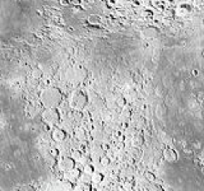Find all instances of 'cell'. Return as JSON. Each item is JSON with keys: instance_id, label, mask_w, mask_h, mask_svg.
Wrapping results in <instances>:
<instances>
[{"instance_id": "cell-12", "label": "cell", "mask_w": 204, "mask_h": 191, "mask_svg": "<svg viewBox=\"0 0 204 191\" xmlns=\"http://www.w3.org/2000/svg\"><path fill=\"white\" fill-rule=\"evenodd\" d=\"M202 55H203V56H204V51H203V54H202Z\"/></svg>"}, {"instance_id": "cell-9", "label": "cell", "mask_w": 204, "mask_h": 191, "mask_svg": "<svg viewBox=\"0 0 204 191\" xmlns=\"http://www.w3.org/2000/svg\"><path fill=\"white\" fill-rule=\"evenodd\" d=\"M94 181H96V182H98V181H101L102 180V176H101V175H94Z\"/></svg>"}, {"instance_id": "cell-3", "label": "cell", "mask_w": 204, "mask_h": 191, "mask_svg": "<svg viewBox=\"0 0 204 191\" xmlns=\"http://www.w3.org/2000/svg\"><path fill=\"white\" fill-rule=\"evenodd\" d=\"M163 158L170 163H174L177 161V153H176V150L172 149V148H166V149L163 150Z\"/></svg>"}, {"instance_id": "cell-1", "label": "cell", "mask_w": 204, "mask_h": 191, "mask_svg": "<svg viewBox=\"0 0 204 191\" xmlns=\"http://www.w3.org/2000/svg\"><path fill=\"white\" fill-rule=\"evenodd\" d=\"M60 101H61V94L56 88H47L41 94V102L47 108H55L60 103Z\"/></svg>"}, {"instance_id": "cell-8", "label": "cell", "mask_w": 204, "mask_h": 191, "mask_svg": "<svg viewBox=\"0 0 204 191\" xmlns=\"http://www.w3.org/2000/svg\"><path fill=\"white\" fill-rule=\"evenodd\" d=\"M146 178L148 181H151V182H153L154 180H156V177H154L153 173H151V172H148V173H146Z\"/></svg>"}, {"instance_id": "cell-6", "label": "cell", "mask_w": 204, "mask_h": 191, "mask_svg": "<svg viewBox=\"0 0 204 191\" xmlns=\"http://www.w3.org/2000/svg\"><path fill=\"white\" fill-rule=\"evenodd\" d=\"M73 164H74V162L72 161V158H64L63 159V163H61V168L70 171V169L73 168Z\"/></svg>"}, {"instance_id": "cell-11", "label": "cell", "mask_w": 204, "mask_h": 191, "mask_svg": "<svg viewBox=\"0 0 204 191\" xmlns=\"http://www.w3.org/2000/svg\"><path fill=\"white\" fill-rule=\"evenodd\" d=\"M196 3H198V4H199V5H202L203 3H204V0H196Z\"/></svg>"}, {"instance_id": "cell-7", "label": "cell", "mask_w": 204, "mask_h": 191, "mask_svg": "<svg viewBox=\"0 0 204 191\" xmlns=\"http://www.w3.org/2000/svg\"><path fill=\"white\" fill-rule=\"evenodd\" d=\"M54 139H56V140H64V139H65V134H64V131H61L60 129L55 130L54 131Z\"/></svg>"}, {"instance_id": "cell-2", "label": "cell", "mask_w": 204, "mask_h": 191, "mask_svg": "<svg viewBox=\"0 0 204 191\" xmlns=\"http://www.w3.org/2000/svg\"><path fill=\"white\" fill-rule=\"evenodd\" d=\"M44 121L49 125H55L59 121V113L55 111V108H47V111H45Z\"/></svg>"}, {"instance_id": "cell-10", "label": "cell", "mask_w": 204, "mask_h": 191, "mask_svg": "<svg viewBox=\"0 0 204 191\" xmlns=\"http://www.w3.org/2000/svg\"><path fill=\"white\" fill-rule=\"evenodd\" d=\"M191 75H193V76H198V75H199V72H198L196 69H193V70H191Z\"/></svg>"}, {"instance_id": "cell-4", "label": "cell", "mask_w": 204, "mask_h": 191, "mask_svg": "<svg viewBox=\"0 0 204 191\" xmlns=\"http://www.w3.org/2000/svg\"><path fill=\"white\" fill-rule=\"evenodd\" d=\"M190 12H191V8H190V5H188V4H181L176 9V14H177L179 17H186Z\"/></svg>"}, {"instance_id": "cell-5", "label": "cell", "mask_w": 204, "mask_h": 191, "mask_svg": "<svg viewBox=\"0 0 204 191\" xmlns=\"http://www.w3.org/2000/svg\"><path fill=\"white\" fill-rule=\"evenodd\" d=\"M158 29L157 28H153V27H148L143 31V36L147 37V38H156L157 36H158Z\"/></svg>"}]
</instances>
